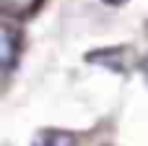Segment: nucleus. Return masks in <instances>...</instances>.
<instances>
[{
	"mask_svg": "<svg viewBox=\"0 0 148 146\" xmlns=\"http://www.w3.org/2000/svg\"><path fill=\"white\" fill-rule=\"evenodd\" d=\"M143 78H146V84H148V57L143 60Z\"/></svg>",
	"mask_w": 148,
	"mask_h": 146,
	"instance_id": "nucleus-6",
	"label": "nucleus"
},
{
	"mask_svg": "<svg viewBox=\"0 0 148 146\" xmlns=\"http://www.w3.org/2000/svg\"><path fill=\"white\" fill-rule=\"evenodd\" d=\"M101 3H107V5H125L127 0H101Z\"/></svg>",
	"mask_w": 148,
	"mask_h": 146,
	"instance_id": "nucleus-5",
	"label": "nucleus"
},
{
	"mask_svg": "<svg viewBox=\"0 0 148 146\" xmlns=\"http://www.w3.org/2000/svg\"><path fill=\"white\" fill-rule=\"evenodd\" d=\"M88 63L104 65L112 73H125L133 68V50L130 47H107V50H94L86 55Z\"/></svg>",
	"mask_w": 148,
	"mask_h": 146,
	"instance_id": "nucleus-1",
	"label": "nucleus"
},
{
	"mask_svg": "<svg viewBox=\"0 0 148 146\" xmlns=\"http://www.w3.org/2000/svg\"><path fill=\"white\" fill-rule=\"evenodd\" d=\"M34 146H75V136L68 133V131L47 128L34 138Z\"/></svg>",
	"mask_w": 148,
	"mask_h": 146,
	"instance_id": "nucleus-3",
	"label": "nucleus"
},
{
	"mask_svg": "<svg viewBox=\"0 0 148 146\" xmlns=\"http://www.w3.org/2000/svg\"><path fill=\"white\" fill-rule=\"evenodd\" d=\"M42 0H0V8L5 10V13H31L36 5H39Z\"/></svg>",
	"mask_w": 148,
	"mask_h": 146,
	"instance_id": "nucleus-4",
	"label": "nucleus"
},
{
	"mask_svg": "<svg viewBox=\"0 0 148 146\" xmlns=\"http://www.w3.org/2000/svg\"><path fill=\"white\" fill-rule=\"evenodd\" d=\"M18 52H21V37L16 34V29L3 26L0 29V65H3L5 73L13 71V65L18 60Z\"/></svg>",
	"mask_w": 148,
	"mask_h": 146,
	"instance_id": "nucleus-2",
	"label": "nucleus"
}]
</instances>
